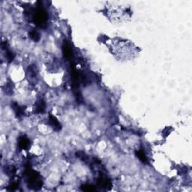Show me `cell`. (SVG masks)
I'll use <instances>...</instances> for the list:
<instances>
[{
    "instance_id": "obj_1",
    "label": "cell",
    "mask_w": 192,
    "mask_h": 192,
    "mask_svg": "<svg viewBox=\"0 0 192 192\" xmlns=\"http://www.w3.org/2000/svg\"><path fill=\"white\" fill-rule=\"evenodd\" d=\"M25 176L27 177L28 185L30 188L39 190L43 185V182L40 175L36 171L32 170L31 167H27L25 171Z\"/></svg>"
},
{
    "instance_id": "obj_2",
    "label": "cell",
    "mask_w": 192,
    "mask_h": 192,
    "mask_svg": "<svg viewBox=\"0 0 192 192\" xmlns=\"http://www.w3.org/2000/svg\"><path fill=\"white\" fill-rule=\"evenodd\" d=\"M47 20L48 16L45 10L42 7L38 6L35 9L33 14V21L35 25L40 28H45L47 23Z\"/></svg>"
},
{
    "instance_id": "obj_3",
    "label": "cell",
    "mask_w": 192,
    "mask_h": 192,
    "mask_svg": "<svg viewBox=\"0 0 192 192\" xmlns=\"http://www.w3.org/2000/svg\"><path fill=\"white\" fill-rule=\"evenodd\" d=\"M49 124L52 126L55 131H59L62 129V126L57 117L54 116L53 114H50L49 116Z\"/></svg>"
},
{
    "instance_id": "obj_4",
    "label": "cell",
    "mask_w": 192,
    "mask_h": 192,
    "mask_svg": "<svg viewBox=\"0 0 192 192\" xmlns=\"http://www.w3.org/2000/svg\"><path fill=\"white\" fill-rule=\"evenodd\" d=\"M62 53L65 59H71L73 57V52H72L71 48L67 42H64V44L62 45Z\"/></svg>"
},
{
    "instance_id": "obj_5",
    "label": "cell",
    "mask_w": 192,
    "mask_h": 192,
    "mask_svg": "<svg viewBox=\"0 0 192 192\" xmlns=\"http://www.w3.org/2000/svg\"><path fill=\"white\" fill-rule=\"evenodd\" d=\"M98 185L101 188H105V189H110L112 186L111 180L104 176H100L99 178H98Z\"/></svg>"
},
{
    "instance_id": "obj_6",
    "label": "cell",
    "mask_w": 192,
    "mask_h": 192,
    "mask_svg": "<svg viewBox=\"0 0 192 192\" xmlns=\"http://www.w3.org/2000/svg\"><path fill=\"white\" fill-rule=\"evenodd\" d=\"M29 146V140L26 136H22L18 140V147L20 150H26Z\"/></svg>"
},
{
    "instance_id": "obj_7",
    "label": "cell",
    "mask_w": 192,
    "mask_h": 192,
    "mask_svg": "<svg viewBox=\"0 0 192 192\" xmlns=\"http://www.w3.org/2000/svg\"><path fill=\"white\" fill-rule=\"evenodd\" d=\"M45 102L43 99L38 100L35 104V112L37 113H43L45 111Z\"/></svg>"
},
{
    "instance_id": "obj_8",
    "label": "cell",
    "mask_w": 192,
    "mask_h": 192,
    "mask_svg": "<svg viewBox=\"0 0 192 192\" xmlns=\"http://www.w3.org/2000/svg\"><path fill=\"white\" fill-rule=\"evenodd\" d=\"M12 107H13L14 113H15L16 116L17 117H20L21 116L23 115V108L18 105L17 103H13L12 104Z\"/></svg>"
},
{
    "instance_id": "obj_9",
    "label": "cell",
    "mask_w": 192,
    "mask_h": 192,
    "mask_svg": "<svg viewBox=\"0 0 192 192\" xmlns=\"http://www.w3.org/2000/svg\"><path fill=\"white\" fill-rule=\"evenodd\" d=\"M135 155L137 158L140 160L143 163H147V158L146 156V154L143 152V150H137L135 152Z\"/></svg>"
},
{
    "instance_id": "obj_10",
    "label": "cell",
    "mask_w": 192,
    "mask_h": 192,
    "mask_svg": "<svg viewBox=\"0 0 192 192\" xmlns=\"http://www.w3.org/2000/svg\"><path fill=\"white\" fill-rule=\"evenodd\" d=\"M29 35V38H30L32 40L34 41V42H37L40 40V35H39L38 32L35 30V29H32V30L30 31Z\"/></svg>"
},
{
    "instance_id": "obj_11",
    "label": "cell",
    "mask_w": 192,
    "mask_h": 192,
    "mask_svg": "<svg viewBox=\"0 0 192 192\" xmlns=\"http://www.w3.org/2000/svg\"><path fill=\"white\" fill-rule=\"evenodd\" d=\"M4 47V49L6 50V53H6V55H5V57H6V59H8V61L9 62H12L13 60H14V54L12 51H11V50L8 49L7 45L5 47Z\"/></svg>"
},
{
    "instance_id": "obj_12",
    "label": "cell",
    "mask_w": 192,
    "mask_h": 192,
    "mask_svg": "<svg viewBox=\"0 0 192 192\" xmlns=\"http://www.w3.org/2000/svg\"><path fill=\"white\" fill-rule=\"evenodd\" d=\"M81 189L83 191H94L96 190L92 185H83L81 186Z\"/></svg>"
},
{
    "instance_id": "obj_13",
    "label": "cell",
    "mask_w": 192,
    "mask_h": 192,
    "mask_svg": "<svg viewBox=\"0 0 192 192\" xmlns=\"http://www.w3.org/2000/svg\"><path fill=\"white\" fill-rule=\"evenodd\" d=\"M17 186H18V185L17 183H13L8 186V189L10 190V191H14V190H15L16 188H17Z\"/></svg>"
}]
</instances>
